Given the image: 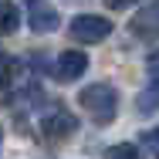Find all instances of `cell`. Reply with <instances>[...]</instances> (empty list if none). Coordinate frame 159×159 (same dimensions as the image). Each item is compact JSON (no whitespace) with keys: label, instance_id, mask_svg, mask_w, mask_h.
Wrapping results in <instances>:
<instances>
[{"label":"cell","instance_id":"cell-6","mask_svg":"<svg viewBox=\"0 0 159 159\" xmlns=\"http://www.w3.org/2000/svg\"><path fill=\"white\" fill-rule=\"evenodd\" d=\"M20 27V10L10 0H0V34H14Z\"/></svg>","mask_w":159,"mask_h":159},{"label":"cell","instance_id":"cell-1","mask_svg":"<svg viewBox=\"0 0 159 159\" xmlns=\"http://www.w3.org/2000/svg\"><path fill=\"white\" fill-rule=\"evenodd\" d=\"M78 102H81V108L92 115V122H98V125H108V122L119 115V92H115L112 85H105V81L81 88Z\"/></svg>","mask_w":159,"mask_h":159},{"label":"cell","instance_id":"cell-9","mask_svg":"<svg viewBox=\"0 0 159 159\" xmlns=\"http://www.w3.org/2000/svg\"><path fill=\"white\" fill-rule=\"evenodd\" d=\"M142 146H146V149H149V152L159 159V125H156V129H146V132H142Z\"/></svg>","mask_w":159,"mask_h":159},{"label":"cell","instance_id":"cell-3","mask_svg":"<svg viewBox=\"0 0 159 159\" xmlns=\"http://www.w3.org/2000/svg\"><path fill=\"white\" fill-rule=\"evenodd\" d=\"M85 71H88L85 51H61L58 54V81H78Z\"/></svg>","mask_w":159,"mask_h":159},{"label":"cell","instance_id":"cell-2","mask_svg":"<svg viewBox=\"0 0 159 159\" xmlns=\"http://www.w3.org/2000/svg\"><path fill=\"white\" fill-rule=\"evenodd\" d=\"M112 34V20L102 17V14H78L71 20V37L81 41V44H95V41H105Z\"/></svg>","mask_w":159,"mask_h":159},{"label":"cell","instance_id":"cell-5","mask_svg":"<svg viewBox=\"0 0 159 159\" xmlns=\"http://www.w3.org/2000/svg\"><path fill=\"white\" fill-rule=\"evenodd\" d=\"M27 27H31L34 34L58 31V10H54V7H34L31 14H27Z\"/></svg>","mask_w":159,"mask_h":159},{"label":"cell","instance_id":"cell-11","mask_svg":"<svg viewBox=\"0 0 159 159\" xmlns=\"http://www.w3.org/2000/svg\"><path fill=\"white\" fill-rule=\"evenodd\" d=\"M132 3H139V0H105L108 10H125V7H132Z\"/></svg>","mask_w":159,"mask_h":159},{"label":"cell","instance_id":"cell-10","mask_svg":"<svg viewBox=\"0 0 159 159\" xmlns=\"http://www.w3.org/2000/svg\"><path fill=\"white\" fill-rule=\"evenodd\" d=\"M146 68H149V75H152V78H159V51H152V54H149Z\"/></svg>","mask_w":159,"mask_h":159},{"label":"cell","instance_id":"cell-7","mask_svg":"<svg viewBox=\"0 0 159 159\" xmlns=\"http://www.w3.org/2000/svg\"><path fill=\"white\" fill-rule=\"evenodd\" d=\"M105 159H142V156H139V149L132 142H115V146L105 149Z\"/></svg>","mask_w":159,"mask_h":159},{"label":"cell","instance_id":"cell-4","mask_svg":"<svg viewBox=\"0 0 159 159\" xmlns=\"http://www.w3.org/2000/svg\"><path fill=\"white\" fill-rule=\"evenodd\" d=\"M41 129H44V135H48V139H64V135H71V129H78V122H75L64 108H54L51 115H44Z\"/></svg>","mask_w":159,"mask_h":159},{"label":"cell","instance_id":"cell-8","mask_svg":"<svg viewBox=\"0 0 159 159\" xmlns=\"http://www.w3.org/2000/svg\"><path fill=\"white\" fill-rule=\"evenodd\" d=\"M17 71H20V64L14 61L10 54H0V92L14 81V75H17Z\"/></svg>","mask_w":159,"mask_h":159}]
</instances>
